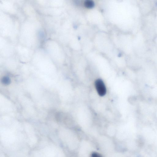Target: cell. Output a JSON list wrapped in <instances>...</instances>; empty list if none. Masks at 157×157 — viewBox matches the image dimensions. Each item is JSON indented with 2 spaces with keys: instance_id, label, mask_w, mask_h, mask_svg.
<instances>
[{
  "instance_id": "obj_5",
  "label": "cell",
  "mask_w": 157,
  "mask_h": 157,
  "mask_svg": "<svg viewBox=\"0 0 157 157\" xmlns=\"http://www.w3.org/2000/svg\"><path fill=\"white\" fill-rule=\"evenodd\" d=\"M156 5H157V4H156Z\"/></svg>"
},
{
  "instance_id": "obj_4",
  "label": "cell",
  "mask_w": 157,
  "mask_h": 157,
  "mask_svg": "<svg viewBox=\"0 0 157 157\" xmlns=\"http://www.w3.org/2000/svg\"><path fill=\"white\" fill-rule=\"evenodd\" d=\"M90 157H102V156L99 153L94 152L92 153Z\"/></svg>"
},
{
  "instance_id": "obj_3",
  "label": "cell",
  "mask_w": 157,
  "mask_h": 157,
  "mask_svg": "<svg viewBox=\"0 0 157 157\" xmlns=\"http://www.w3.org/2000/svg\"><path fill=\"white\" fill-rule=\"evenodd\" d=\"M1 82L3 84L7 85L10 83L11 80L9 77L8 76H5L2 78Z\"/></svg>"
},
{
  "instance_id": "obj_1",
  "label": "cell",
  "mask_w": 157,
  "mask_h": 157,
  "mask_svg": "<svg viewBox=\"0 0 157 157\" xmlns=\"http://www.w3.org/2000/svg\"><path fill=\"white\" fill-rule=\"evenodd\" d=\"M95 86L98 94L100 96H104L106 93V88L103 81L101 79H96L94 82Z\"/></svg>"
},
{
  "instance_id": "obj_2",
  "label": "cell",
  "mask_w": 157,
  "mask_h": 157,
  "mask_svg": "<svg viewBox=\"0 0 157 157\" xmlns=\"http://www.w3.org/2000/svg\"><path fill=\"white\" fill-rule=\"evenodd\" d=\"M84 5L86 8H92L94 7V3L92 1L87 0L84 2Z\"/></svg>"
}]
</instances>
